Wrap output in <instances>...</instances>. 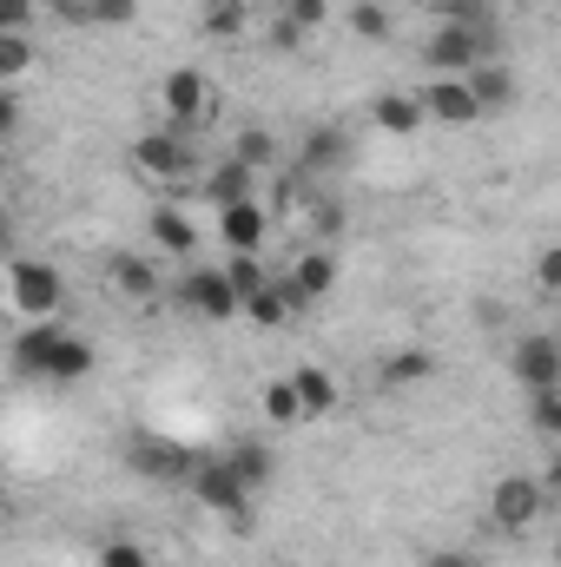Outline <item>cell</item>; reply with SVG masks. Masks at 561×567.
I'll return each instance as SVG.
<instances>
[{
	"label": "cell",
	"instance_id": "d6a6232c",
	"mask_svg": "<svg viewBox=\"0 0 561 567\" xmlns=\"http://www.w3.org/2000/svg\"><path fill=\"white\" fill-rule=\"evenodd\" d=\"M100 567H152V555L133 535H113V542H100Z\"/></svg>",
	"mask_w": 561,
	"mask_h": 567
},
{
	"label": "cell",
	"instance_id": "f35d334b",
	"mask_svg": "<svg viewBox=\"0 0 561 567\" xmlns=\"http://www.w3.org/2000/svg\"><path fill=\"white\" fill-rule=\"evenodd\" d=\"M429 567H476V561H469L462 548H436V555H429Z\"/></svg>",
	"mask_w": 561,
	"mask_h": 567
},
{
	"label": "cell",
	"instance_id": "277c9868",
	"mask_svg": "<svg viewBox=\"0 0 561 567\" xmlns=\"http://www.w3.org/2000/svg\"><path fill=\"white\" fill-rule=\"evenodd\" d=\"M133 165H140L145 178H159V185H185V178L198 172V152H192V133H172V126L145 133V140L133 145Z\"/></svg>",
	"mask_w": 561,
	"mask_h": 567
},
{
	"label": "cell",
	"instance_id": "836d02e7",
	"mask_svg": "<svg viewBox=\"0 0 561 567\" xmlns=\"http://www.w3.org/2000/svg\"><path fill=\"white\" fill-rule=\"evenodd\" d=\"M67 13H80V20H100V27H113V20H126L133 13V0H60Z\"/></svg>",
	"mask_w": 561,
	"mask_h": 567
},
{
	"label": "cell",
	"instance_id": "9a60e30c",
	"mask_svg": "<svg viewBox=\"0 0 561 567\" xmlns=\"http://www.w3.org/2000/svg\"><path fill=\"white\" fill-rule=\"evenodd\" d=\"M290 390H297V410H304V423L337 410V377H330V370H317V363H297V370H290Z\"/></svg>",
	"mask_w": 561,
	"mask_h": 567
},
{
	"label": "cell",
	"instance_id": "e0dca14e",
	"mask_svg": "<svg viewBox=\"0 0 561 567\" xmlns=\"http://www.w3.org/2000/svg\"><path fill=\"white\" fill-rule=\"evenodd\" d=\"M60 330H67V323H53V317H40V323H27V330L13 337V363H20L27 377H47V357H53V343H60Z\"/></svg>",
	"mask_w": 561,
	"mask_h": 567
},
{
	"label": "cell",
	"instance_id": "7402d4cb",
	"mask_svg": "<svg viewBox=\"0 0 561 567\" xmlns=\"http://www.w3.org/2000/svg\"><path fill=\"white\" fill-rule=\"evenodd\" d=\"M384 390H410V383H429L436 377V357L429 350H397V357H384Z\"/></svg>",
	"mask_w": 561,
	"mask_h": 567
},
{
	"label": "cell",
	"instance_id": "4dcf8cb0",
	"mask_svg": "<svg viewBox=\"0 0 561 567\" xmlns=\"http://www.w3.org/2000/svg\"><path fill=\"white\" fill-rule=\"evenodd\" d=\"M350 33H357V40H390V13H384L377 0H357V7H350Z\"/></svg>",
	"mask_w": 561,
	"mask_h": 567
},
{
	"label": "cell",
	"instance_id": "5b68a950",
	"mask_svg": "<svg viewBox=\"0 0 561 567\" xmlns=\"http://www.w3.org/2000/svg\"><path fill=\"white\" fill-rule=\"evenodd\" d=\"M159 106H165V126H172V133H192V126L212 113V80L192 73V66H172L165 86H159Z\"/></svg>",
	"mask_w": 561,
	"mask_h": 567
},
{
	"label": "cell",
	"instance_id": "4316f807",
	"mask_svg": "<svg viewBox=\"0 0 561 567\" xmlns=\"http://www.w3.org/2000/svg\"><path fill=\"white\" fill-rule=\"evenodd\" d=\"M265 423L272 429H297L304 423V410H297V390H290V377H278V383H265Z\"/></svg>",
	"mask_w": 561,
	"mask_h": 567
},
{
	"label": "cell",
	"instance_id": "8d00e7d4",
	"mask_svg": "<svg viewBox=\"0 0 561 567\" xmlns=\"http://www.w3.org/2000/svg\"><path fill=\"white\" fill-rule=\"evenodd\" d=\"M536 290H542V297H555V290H561V251H555V245L536 258Z\"/></svg>",
	"mask_w": 561,
	"mask_h": 567
},
{
	"label": "cell",
	"instance_id": "7a4b0ae2",
	"mask_svg": "<svg viewBox=\"0 0 561 567\" xmlns=\"http://www.w3.org/2000/svg\"><path fill=\"white\" fill-rule=\"evenodd\" d=\"M185 488H192V502H198V508L225 515L232 528H252V488L225 468V455H198V462H192V475H185Z\"/></svg>",
	"mask_w": 561,
	"mask_h": 567
},
{
	"label": "cell",
	"instance_id": "ba28073f",
	"mask_svg": "<svg viewBox=\"0 0 561 567\" xmlns=\"http://www.w3.org/2000/svg\"><path fill=\"white\" fill-rule=\"evenodd\" d=\"M542 508H549V495H542L536 475H509V482H496V495H489V515H496V528H509V535L536 528Z\"/></svg>",
	"mask_w": 561,
	"mask_h": 567
},
{
	"label": "cell",
	"instance_id": "ab89813d",
	"mask_svg": "<svg viewBox=\"0 0 561 567\" xmlns=\"http://www.w3.org/2000/svg\"><path fill=\"white\" fill-rule=\"evenodd\" d=\"M7 245H13V212L0 205V251H7Z\"/></svg>",
	"mask_w": 561,
	"mask_h": 567
},
{
	"label": "cell",
	"instance_id": "2e32d148",
	"mask_svg": "<svg viewBox=\"0 0 561 567\" xmlns=\"http://www.w3.org/2000/svg\"><path fill=\"white\" fill-rule=\"evenodd\" d=\"M225 468L258 495V488L278 475V455H272V442H252V435H245V442H232V449H225Z\"/></svg>",
	"mask_w": 561,
	"mask_h": 567
},
{
	"label": "cell",
	"instance_id": "d6986e66",
	"mask_svg": "<svg viewBox=\"0 0 561 567\" xmlns=\"http://www.w3.org/2000/svg\"><path fill=\"white\" fill-rule=\"evenodd\" d=\"M370 126H384V133H397V140H410L417 126H429L417 106V93H377L370 100Z\"/></svg>",
	"mask_w": 561,
	"mask_h": 567
},
{
	"label": "cell",
	"instance_id": "8992f818",
	"mask_svg": "<svg viewBox=\"0 0 561 567\" xmlns=\"http://www.w3.org/2000/svg\"><path fill=\"white\" fill-rule=\"evenodd\" d=\"M192 462H198V455H192L185 442H172V435H133V442H126V468L145 475V482H185Z\"/></svg>",
	"mask_w": 561,
	"mask_h": 567
},
{
	"label": "cell",
	"instance_id": "52a82bcc",
	"mask_svg": "<svg viewBox=\"0 0 561 567\" xmlns=\"http://www.w3.org/2000/svg\"><path fill=\"white\" fill-rule=\"evenodd\" d=\"M509 370H516V383H522L529 396L561 390V343L549 337V330H529V337L509 350Z\"/></svg>",
	"mask_w": 561,
	"mask_h": 567
},
{
	"label": "cell",
	"instance_id": "d590c367",
	"mask_svg": "<svg viewBox=\"0 0 561 567\" xmlns=\"http://www.w3.org/2000/svg\"><path fill=\"white\" fill-rule=\"evenodd\" d=\"M536 435H561V390L536 396Z\"/></svg>",
	"mask_w": 561,
	"mask_h": 567
},
{
	"label": "cell",
	"instance_id": "7c38bea8",
	"mask_svg": "<svg viewBox=\"0 0 561 567\" xmlns=\"http://www.w3.org/2000/svg\"><path fill=\"white\" fill-rule=\"evenodd\" d=\"M462 86H469V100H476V113H509L516 106V73L502 66V60H482V66H469L462 73Z\"/></svg>",
	"mask_w": 561,
	"mask_h": 567
},
{
	"label": "cell",
	"instance_id": "f1b7e54d",
	"mask_svg": "<svg viewBox=\"0 0 561 567\" xmlns=\"http://www.w3.org/2000/svg\"><path fill=\"white\" fill-rule=\"evenodd\" d=\"M113 290L120 297H152L159 290V271L145 258H113Z\"/></svg>",
	"mask_w": 561,
	"mask_h": 567
},
{
	"label": "cell",
	"instance_id": "9c48e42d",
	"mask_svg": "<svg viewBox=\"0 0 561 567\" xmlns=\"http://www.w3.org/2000/svg\"><path fill=\"white\" fill-rule=\"evenodd\" d=\"M330 284H337V251H297L290 258V271L278 278V290L290 297V310H304V303H317V297H330Z\"/></svg>",
	"mask_w": 561,
	"mask_h": 567
},
{
	"label": "cell",
	"instance_id": "f546056e",
	"mask_svg": "<svg viewBox=\"0 0 561 567\" xmlns=\"http://www.w3.org/2000/svg\"><path fill=\"white\" fill-rule=\"evenodd\" d=\"M205 33H212V40L245 33V0H205Z\"/></svg>",
	"mask_w": 561,
	"mask_h": 567
},
{
	"label": "cell",
	"instance_id": "3957f363",
	"mask_svg": "<svg viewBox=\"0 0 561 567\" xmlns=\"http://www.w3.org/2000/svg\"><path fill=\"white\" fill-rule=\"evenodd\" d=\"M7 297H13V310H20L27 323H40V317H53V310L67 303V278H60L47 258H13V265H7Z\"/></svg>",
	"mask_w": 561,
	"mask_h": 567
},
{
	"label": "cell",
	"instance_id": "74e56055",
	"mask_svg": "<svg viewBox=\"0 0 561 567\" xmlns=\"http://www.w3.org/2000/svg\"><path fill=\"white\" fill-rule=\"evenodd\" d=\"M7 133H20V100H13V86H0V140Z\"/></svg>",
	"mask_w": 561,
	"mask_h": 567
},
{
	"label": "cell",
	"instance_id": "5bb4252c",
	"mask_svg": "<svg viewBox=\"0 0 561 567\" xmlns=\"http://www.w3.org/2000/svg\"><path fill=\"white\" fill-rule=\"evenodd\" d=\"M178 297H185V310H198V317H212V323L238 317V297H232L225 271H192V278L178 284Z\"/></svg>",
	"mask_w": 561,
	"mask_h": 567
},
{
	"label": "cell",
	"instance_id": "8fae6325",
	"mask_svg": "<svg viewBox=\"0 0 561 567\" xmlns=\"http://www.w3.org/2000/svg\"><path fill=\"white\" fill-rule=\"evenodd\" d=\"M417 106H422V120H436V126H476V120H482L462 80H429L417 93Z\"/></svg>",
	"mask_w": 561,
	"mask_h": 567
},
{
	"label": "cell",
	"instance_id": "30bf717a",
	"mask_svg": "<svg viewBox=\"0 0 561 567\" xmlns=\"http://www.w3.org/2000/svg\"><path fill=\"white\" fill-rule=\"evenodd\" d=\"M350 165V126H310L304 145H297V172L304 178H330Z\"/></svg>",
	"mask_w": 561,
	"mask_h": 567
},
{
	"label": "cell",
	"instance_id": "e575fe53",
	"mask_svg": "<svg viewBox=\"0 0 561 567\" xmlns=\"http://www.w3.org/2000/svg\"><path fill=\"white\" fill-rule=\"evenodd\" d=\"M40 0H0V33H33Z\"/></svg>",
	"mask_w": 561,
	"mask_h": 567
},
{
	"label": "cell",
	"instance_id": "4fadbf2b",
	"mask_svg": "<svg viewBox=\"0 0 561 567\" xmlns=\"http://www.w3.org/2000/svg\"><path fill=\"white\" fill-rule=\"evenodd\" d=\"M265 231H272V212H265L258 198H245V205H218V238H225V251H258Z\"/></svg>",
	"mask_w": 561,
	"mask_h": 567
},
{
	"label": "cell",
	"instance_id": "44dd1931",
	"mask_svg": "<svg viewBox=\"0 0 561 567\" xmlns=\"http://www.w3.org/2000/svg\"><path fill=\"white\" fill-rule=\"evenodd\" d=\"M252 185H258V172H245L238 158H225V165H212V172H205V198H212V205H245V198H252Z\"/></svg>",
	"mask_w": 561,
	"mask_h": 567
},
{
	"label": "cell",
	"instance_id": "484cf974",
	"mask_svg": "<svg viewBox=\"0 0 561 567\" xmlns=\"http://www.w3.org/2000/svg\"><path fill=\"white\" fill-rule=\"evenodd\" d=\"M238 310H245L252 323H265V330H272V323H284V317H290V297L278 290V278H265L252 297H245V303H238Z\"/></svg>",
	"mask_w": 561,
	"mask_h": 567
},
{
	"label": "cell",
	"instance_id": "ffe728a7",
	"mask_svg": "<svg viewBox=\"0 0 561 567\" xmlns=\"http://www.w3.org/2000/svg\"><path fill=\"white\" fill-rule=\"evenodd\" d=\"M152 245H159L165 258H192V245H198V231H192V212H178V205H159V212H152Z\"/></svg>",
	"mask_w": 561,
	"mask_h": 567
},
{
	"label": "cell",
	"instance_id": "ac0fdd59",
	"mask_svg": "<svg viewBox=\"0 0 561 567\" xmlns=\"http://www.w3.org/2000/svg\"><path fill=\"white\" fill-rule=\"evenodd\" d=\"M80 377H93V343H86V337H73V330H60V343H53V357H47V377H40V383H80Z\"/></svg>",
	"mask_w": 561,
	"mask_h": 567
},
{
	"label": "cell",
	"instance_id": "83f0119b",
	"mask_svg": "<svg viewBox=\"0 0 561 567\" xmlns=\"http://www.w3.org/2000/svg\"><path fill=\"white\" fill-rule=\"evenodd\" d=\"M218 271H225V284H232V297H238V303H245V297H252V290H258L265 278H272V271L258 265V251H232Z\"/></svg>",
	"mask_w": 561,
	"mask_h": 567
},
{
	"label": "cell",
	"instance_id": "1f68e13d",
	"mask_svg": "<svg viewBox=\"0 0 561 567\" xmlns=\"http://www.w3.org/2000/svg\"><path fill=\"white\" fill-rule=\"evenodd\" d=\"M304 225H310V238H337L344 231V205L337 198H310L304 205Z\"/></svg>",
	"mask_w": 561,
	"mask_h": 567
},
{
	"label": "cell",
	"instance_id": "6da1fadb",
	"mask_svg": "<svg viewBox=\"0 0 561 567\" xmlns=\"http://www.w3.org/2000/svg\"><path fill=\"white\" fill-rule=\"evenodd\" d=\"M496 60V20H442L429 40H422V66L436 80H462L469 66Z\"/></svg>",
	"mask_w": 561,
	"mask_h": 567
},
{
	"label": "cell",
	"instance_id": "cb8c5ba5",
	"mask_svg": "<svg viewBox=\"0 0 561 567\" xmlns=\"http://www.w3.org/2000/svg\"><path fill=\"white\" fill-rule=\"evenodd\" d=\"M33 66H40V53H33V33H0V86L27 80Z\"/></svg>",
	"mask_w": 561,
	"mask_h": 567
},
{
	"label": "cell",
	"instance_id": "d4e9b609",
	"mask_svg": "<svg viewBox=\"0 0 561 567\" xmlns=\"http://www.w3.org/2000/svg\"><path fill=\"white\" fill-rule=\"evenodd\" d=\"M232 158H238L245 172H265V165H278V140H272L265 126H245V133L232 140Z\"/></svg>",
	"mask_w": 561,
	"mask_h": 567
},
{
	"label": "cell",
	"instance_id": "603a6c76",
	"mask_svg": "<svg viewBox=\"0 0 561 567\" xmlns=\"http://www.w3.org/2000/svg\"><path fill=\"white\" fill-rule=\"evenodd\" d=\"M324 13H330L324 0H284V7H278V47H297L304 33H317V27H324Z\"/></svg>",
	"mask_w": 561,
	"mask_h": 567
}]
</instances>
